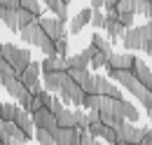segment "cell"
<instances>
[{"label":"cell","instance_id":"obj_29","mask_svg":"<svg viewBox=\"0 0 152 145\" xmlns=\"http://www.w3.org/2000/svg\"><path fill=\"white\" fill-rule=\"evenodd\" d=\"M19 2H21V10H28V12L42 17V2L40 0H19Z\"/></svg>","mask_w":152,"mask_h":145},{"label":"cell","instance_id":"obj_39","mask_svg":"<svg viewBox=\"0 0 152 145\" xmlns=\"http://www.w3.org/2000/svg\"><path fill=\"white\" fill-rule=\"evenodd\" d=\"M94 136L89 133V131H82V136H80V145H94Z\"/></svg>","mask_w":152,"mask_h":145},{"label":"cell","instance_id":"obj_38","mask_svg":"<svg viewBox=\"0 0 152 145\" xmlns=\"http://www.w3.org/2000/svg\"><path fill=\"white\" fill-rule=\"evenodd\" d=\"M63 108H66V105H63V101L54 96V98H52V105H49V110H52L54 115H58V112H61V110H63Z\"/></svg>","mask_w":152,"mask_h":145},{"label":"cell","instance_id":"obj_34","mask_svg":"<svg viewBox=\"0 0 152 145\" xmlns=\"http://www.w3.org/2000/svg\"><path fill=\"white\" fill-rule=\"evenodd\" d=\"M54 45H56V56L68 59V40H66V35L58 37V40H54Z\"/></svg>","mask_w":152,"mask_h":145},{"label":"cell","instance_id":"obj_26","mask_svg":"<svg viewBox=\"0 0 152 145\" xmlns=\"http://www.w3.org/2000/svg\"><path fill=\"white\" fill-rule=\"evenodd\" d=\"M108 59H110L108 52H96V56L91 59V66H89V68H94V70H103V68L108 66Z\"/></svg>","mask_w":152,"mask_h":145},{"label":"cell","instance_id":"obj_36","mask_svg":"<svg viewBox=\"0 0 152 145\" xmlns=\"http://www.w3.org/2000/svg\"><path fill=\"white\" fill-rule=\"evenodd\" d=\"M133 17H136V14H117V21L129 31V28H133Z\"/></svg>","mask_w":152,"mask_h":145},{"label":"cell","instance_id":"obj_6","mask_svg":"<svg viewBox=\"0 0 152 145\" xmlns=\"http://www.w3.org/2000/svg\"><path fill=\"white\" fill-rule=\"evenodd\" d=\"M38 23L42 26V31L52 37V40H58V37L66 35V23H63L61 19H56V17H40Z\"/></svg>","mask_w":152,"mask_h":145},{"label":"cell","instance_id":"obj_11","mask_svg":"<svg viewBox=\"0 0 152 145\" xmlns=\"http://www.w3.org/2000/svg\"><path fill=\"white\" fill-rule=\"evenodd\" d=\"M14 124L28 136V138H35V124H33V115L28 112V110H23V108H19L17 110V117H14Z\"/></svg>","mask_w":152,"mask_h":145},{"label":"cell","instance_id":"obj_35","mask_svg":"<svg viewBox=\"0 0 152 145\" xmlns=\"http://www.w3.org/2000/svg\"><path fill=\"white\" fill-rule=\"evenodd\" d=\"M40 49H42V54H45V56H56V45H54L52 37H47V40L40 45Z\"/></svg>","mask_w":152,"mask_h":145},{"label":"cell","instance_id":"obj_24","mask_svg":"<svg viewBox=\"0 0 152 145\" xmlns=\"http://www.w3.org/2000/svg\"><path fill=\"white\" fill-rule=\"evenodd\" d=\"M91 75H94V72H89V68H84V70H80V68H70V70H68V77H70L73 82H77L80 87H82Z\"/></svg>","mask_w":152,"mask_h":145},{"label":"cell","instance_id":"obj_14","mask_svg":"<svg viewBox=\"0 0 152 145\" xmlns=\"http://www.w3.org/2000/svg\"><path fill=\"white\" fill-rule=\"evenodd\" d=\"M91 17H94V10L91 7H84V10H80L75 17H73V21H70V33L73 35H77L87 23H91Z\"/></svg>","mask_w":152,"mask_h":145},{"label":"cell","instance_id":"obj_33","mask_svg":"<svg viewBox=\"0 0 152 145\" xmlns=\"http://www.w3.org/2000/svg\"><path fill=\"white\" fill-rule=\"evenodd\" d=\"M105 19H108V14H103V10H94V17H91V26H94L96 31H105Z\"/></svg>","mask_w":152,"mask_h":145},{"label":"cell","instance_id":"obj_42","mask_svg":"<svg viewBox=\"0 0 152 145\" xmlns=\"http://www.w3.org/2000/svg\"><path fill=\"white\" fill-rule=\"evenodd\" d=\"M143 52H145V54H148V56L152 59V40L148 42V45H145V49H143Z\"/></svg>","mask_w":152,"mask_h":145},{"label":"cell","instance_id":"obj_12","mask_svg":"<svg viewBox=\"0 0 152 145\" xmlns=\"http://www.w3.org/2000/svg\"><path fill=\"white\" fill-rule=\"evenodd\" d=\"M40 72H42V66H40L38 61H31L28 68H26L23 72H19V80L26 84V89H31L35 82H40Z\"/></svg>","mask_w":152,"mask_h":145},{"label":"cell","instance_id":"obj_15","mask_svg":"<svg viewBox=\"0 0 152 145\" xmlns=\"http://www.w3.org/2000/svg\"><path fill=\"white\" fill-rule=\"evenodd\" d=\"M40 66H42V75H47V72H66L68 70V63H66V59H61V56H45V61H42Z\"/></svg>","mask_w":152,"mask_h":145},{"label":"cell","instance_id":"obj_27","mask_svg":"<svg viewBox=\"0 0 152 145\" xmlns=\"http://www.w3.org/2000/svg\"><path fill=\"white\" fill-rule=\"evenodd\" d=\"M101 98H103L101 94H87L82 108H84V110H98V108H101Z\"/></svg>","mask_w":152,"mask_h":145},{"label":"cell","instance_id":"obj_5","mask_svg":"<svg viewBox=\"0 0 152 145\" xmlns=\"http://www.w3.org/2000/svg\"><path fill=\"white\" fill-rule=\"evenodd\" d=\"M19 37L23 40V42L33 45V47H40V45H42V42H45L49 35L42 31V26L35 21V23H28V26H23V28L19 31Z\"/></svg>","mask_w":152,"mask_h":145},{"label":"cell","instance_id":"obj_23","mask_svg":"<svg viewBox=\"0 0 152 145\" xmlns=\"http://www.w3.org/2000/svg\"><path fill=\"white\" fill-rule=\"evenodd\" d=\"M94 82H96V91H98L101 96H105L108 91L113 89V82H110L108 75H98V72H96V75H94Z\"/></svg>","mask_w":152,"mask_h":145},{"label":"cell","instance_id":"obj_19","mask_svg":"<svg viewBox=\"0 0 152 145\" xmlns=\"http://www.w3.org/2000/svg\"><path fill=\"white\" fill-rule=\"evenodd\" d=\"M56 122H58V127H61V129H75V110L63 108L56 115Z\"/></svg>","mask_w":152,"mask_h":145},{"label":"cell","instance_id":"obj_8","mask_svg":"<svg viewBox=\"0 0 152 145\" xmlns=\"http://www.w3.org/2000/svg\"><path fill=\"white\" fill-rule=\"evenodd\" d=\"M52 136H54V143L56 145H80V136H82V131L80 129H61L58 127L56 131H52Z\"/></svg>","mask_w":152,"mask_h":145},{"label":"cell","instance_id":"obj_17","mask_svg":"<svg viewBox=\"0 0 152 145\" xmlns=\"http://www.w3.org/2000/svg\"><path fill=\"white\" fill-rule=\"evenodd\" d=\"M0 21H2L10 31L19 33V17H17V10H0Z\"/></svg>","mask_w":152,"mask_h":145},{"label":"cell","instance_id":"obj_22","mask_svg":"<svg viewBox=\"0 0 152 145\" xmlns=\"http://www.w3.org/2000/svg\"><path fill=\"white\" fill-rule=\"evenodd\" d=\"M17 110H19V105H14V103H0V119L2 122H14Z\"/></svg>","mask_w":152,"mask_h":145},{"label":"cell","instance_id":"obj_47","mask_svg":"<svg viewBox=\"0 0 152 145\" xmlns=\"http://www.w3.org/2000/svg\"><path fill=\"white\" fill-rule=\"evenodd\" d=\"M148 145H152V141H150V143H148Z\"/></svg>","mask_w":152,"mask_h":145},{"label":"cell","instance_id":"obj_7","mask_svg":"<svg viewBox=\"0 0 152 145\" xmlns=\"http://www.w3.org/2000/svg\"><path fill=\"white\" fill-rule=\"evenodd\" d=\"M33 124H35V129H47L49 133L58 129L56 115H54L52 110H47V108H42V110H38V112H33Z\"/></svg>","mask_w":152,"mask_h":145},{"label":"cell","instance_id":"obj_21","mask_svg":"<svg viewBox=\"0 0 152 145\" xmlns=\"http://www.w3.org/2000/svg\"><path fill=\"white\" fill-rule=\"evenodd\" d=\"M91 47H96L98 52H108V54H113V42H110L108 37H103L98 31L91 35Z\"/></svg>","mask_w":152,"mask_h":145},{"label":"cell","instance_id":"obj_16","mask_svg":"<svg viewBox=\"0 0 152 145\" xmlns=\"http://www.w3.org/2000/svg\"><path fill=\"white\" fill-rule=\"evenodd\" d=\"M17 77H19V72L14 70V66L0 56V87L5 89V84H10V82H12V80H17Z\"/></svg>","mask_w":152,"mask_h":145},{"label":"cell","instance_id":"obj_18","mask_svg":"<svg viewBox=\"0 0 152 145\" xmlns=\"http://www.w3.org/2000/svg\"><path fill=\"white\" fill-rule=\"evenodd\" d=\"M122 115H124V119L131 122V124H136V122L140 119V110L136 108L131 101H126V98H122Z\"/></svg>","mask_w":152,"mask_h":145},{"label":"cell","instance_id":"obj_25","mask_svg":"<svg viewBox=\"0 0 152 145\" xmlns=\"http://www.w3.org/2000/svg\"><path fill=\"white\" fill-rule=\"evenodd\" d=\"M17 17H19V31L23 28V26H28V23H35L38 21V14H33V12H28V10H17Z\"/></svg>","mask_w":152,"mask_h":145},{"label":"cell","instance_id":"obj_41","mask_svg":"<svg viewBox=\"0 0 152 145\" xmlns=\"http://www.w3.org/2000/svg\"><path fill=\"white\" fill-rule=\"evenodd\" d=\"M117 2H119V0H105V10H108V12H115V10H117Z\"/></svg>","mask_w":152,"mask_h":145},{"label":"cell","instance_id":"obj_46","mask_svg":"<svg viewBox=\"0 0 152 145\" xmlns=\"http://www.w3.org/2000/svg\"><path fill=\"white\" fill-rule=\"evenodd\" d=\"M61 2H63V5H70V0H61Z\"/></svg>","mask_w":152,"mask_h":145},{"label":"cell","instance_id":"obj_30","mask_svg":"<svg viewBox=\"0 0 152 145\" xmlns=\"http://www.w3.org/2000/svg\"><path fill=\"white\" fill-rule=\"evenodd\" d=\"M75 127L80 131L89 129V115H87V110H75Z\"/></svg>","mask_w":152,"mask_h":145},{"label":"cell","instance_id":"obj_10","mask_svg":"<svg viewBox=\"0 0 152 145\" xmlns=\"http://www.w3.org/2000/svg\"><path fill=\"white\" fill-rule=\"evenodd\" d=\"M122 47H124V52H143L145 42H143V37H140V33H138V26H133V28H129V31L124 33Z\"/></svg>","mask_w":152,"mask_h":145},{"label":"cell","instance_id":"obj_1","mask_svg":"<svg viewBox=\"0 0 152 145\" xmlns=\"http://www.w3.org/2000/svg\"><path fill=\"white\" fill-rule=\"evenodd\" d=\"M105 72H108L110 80H117L126 91H131V96L136 98V101H140V105H143L145 110L152 108V94L148 91V87H145L131 70H105Z\"/></svg>","mask_w":152,"mask_h":145},{"label":"cell","instance_id":"obj_44","mask_svg":"<svg viewBox=\"0 0 152 145\" xmlns=\"http://www.w3.org/2000/svg\"><path fill=\"white\" fill-rule=\"evenodd\" d=\"M145 112H148V117H150V122H152V108H148Z\"/></svg>","mask_w":152,"mask_h":145},{"label":"cell","instance_id":"obj_9","mask_svg":"<svg viewBox=\"0 0 152 145\" xmlns=\"http://www.w3.org/2000/svg\"><path fill=\"white\" fill-rule=\"evenodd\" d=\"M108 19H105V33H108V40L110 42H117V40H122L124 33H126V28L117 21V12H105Z\"/></svg>","mask_w":152,"mask_h":145},{"label":"cell","instance_id":"obj_40","mask_svg":"<svg viewBox=\"0 0 152 145\" xmlns=\"http://www.w3.org/2000/svg\"><path fill=\"white\" fill-rule=\"evenodd\" d=\"M89 5H91V10H103L105 7V0H89Z\"/></svg>","mask_w":152,"mask_h":145},{"label":"cell","instance_id":"obj_2","mask_svg":"<svg viewBox=\"0 0 152 145\" xmlns=\"http://www.w3.org/2000/svg\"><path fill=\"white\" fill-rule=\"evenodd\" d=\"M0 56H2L5 61H10L17 72H23L28 68V63L33 61L28 49H21L17 45H12V42H2V45H0Z\"/></svg>","mask_w":152,"mask_h":145},{"label":"cell","instance_id":"obj_4","mask_svg":"<svg viewBox=\"0 0 152 145\" xmlns=\"http://www.w3.org/2000/svg\"><path fill=\"white\" fill-rule=\"evenodd\" d=\"M133 63H136V54H131V52H113L110 59H108L105 70H133Z\"/></svg>","mask_w":152,"mask_h":145},{"label":"cell","instance_id":"obj_45","mask_svg":"<svg viewBox=\"0 0 152 145\" xmlns=\"http://www.w3.org/2000/svg\"><path fill=\"white\" fill-rule=\"evenodd\" d=\"M94 145H103V143H101V138H96V141H94Z\"/></svg>","mask_w":152,"mask_h":145},{"label":"cell","instance_id":"obj_43","mask_svg":"<svg viewBox=\"0 0 152 145\" xmlns=\"http://www.w3.org/2000/svg\"><path fill=\"white\" fill-rule=\"evenodd\" d=\"M10 145H28V143H19V141H10Z\"/></svg>","mask_w":152,"mask_h":145},{"label":"cell","instance_id":"obj_13","mask_svg":"<svg viewBox=\"0 0 152 145\" xmlns=\"http://www.w3.org/2000/svg\"><path fill=\"white\" fill-rule=\"evenodd\" d=\"M68 80V70L66 72H47V75H42V84H45V89L47 91H61L63 87V82Z\"/></svg>","mask_w":152,"mask_h":145},{"label":"cell","instance_id":"obj_31","mask_svg":"<svg viewBox=\"0 0 152 145\" xmlns=\"http://www.w3.org/2000/svg\"><path fill=\"white\" fill-rule=\"evenodd\" d=\"M35 141L40 145H56L54 143V136L47 131V129H35Z\"/></svg>","mask_w":152,"mask_h":145},{"label":"cell","instance_id":"obj_3","mask_svg":"<svg viewBox=\"0 0 152 145\" xmlns=\"http://www.w3.org/2000/svg\"><path fill=\"white\" fill-rule=\"evenodd\" d=\"M84 89L77 84V82H73L70 77L63 82V87H61V91H58V98L63 101V105H75V108H82L84 105Z\"/></svg>","mask_w":152,"mask_h":145},{"label":"cell","instance_id":"obj_28","mask_svg":"<svg viewBox=\"0 0 152 145\" xmlns=\"http://www.w3.org/2000/svg\"><path fill=\"white\" fill-rule=\"evenodd\" d=\"M115 12L117 14H136V0H119Z\"/></svg>","mask_w":152,"mask_h":145},{"label":"cell","instance_id":"obj_20","mask_svg":"<svg viewBox=\"0 0 152 145\" xmlns=\"http://www.w3.org/2000/svg\"><path fill=\"white\" fill-rule=\"evenodd\" d=\"M5 91H7L12 98H17V101H19V98H21V96H23V94H26L28 89H26V84H23L19 77H17V80H12L10 84H5Z\"/></svg>","mask_w":152,"mask_h":145},{"label":"cell","instance_id":"obj_37","mask_svg":"<svg viewBox=\"0 0 152 145\" xmlns=\"http://www.w3.org/2000/svg\"><path fill=\"white\" fill-rule=\"evenodd\" d=\"M21 2L19 0H0V10H19Z\"/></svg>","mask_w":152,"mask_h":145},{"label":"cell","instance_id":"obj_32","mask_svg":"<svg viewBox=\"0 0 152 145\" xmlns=\"http://www.w3.org/2000/svg\"><path fill=\"white\" fill-rule=\"evenodd\" d=\"M136 14L150 19V14H152V0H136Z\"/></svg>","mask_w":152,"mask_h":145}]
</instances>
